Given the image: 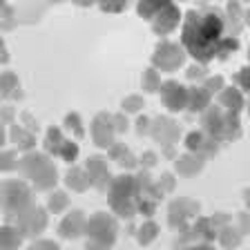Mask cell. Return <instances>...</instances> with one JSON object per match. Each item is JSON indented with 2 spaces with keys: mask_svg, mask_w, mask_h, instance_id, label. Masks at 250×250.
I'll return each instance as SVG.
<instances>
[{
  "mask_svg": "<svg viewBox=\"0 0 250 250\" xmlns=\"http://www.w3.org/2000/svg\"><path fill=\"white\" fill-rule=\"evenodd\" d=\"M11 141L14 143H18V147H22V150H31L34 147V143H36V139H34V134L31 132H25L22 127H11Z\"/></svg>",
  "mask_w": 250,
  "mask_h": 250,
  "instance_id": "603a6c76",
  "label": "cell"
},
{
  "mask_svg": "<svg viewBox=\"0 0 250 250\" xmlns=\"http://www.w3.org/2000/svg\"><path fill=\"white\" fill-rule=\"evenodd\" d=\"M65 127H67L69 132H74V134H76V139H81V136H83L81 116H78V114H67V116H65Z\"/></svg>",
  "mask_w": 250,
  "mask_h": 250,
  "instance_id": "f1b7e54d",
  "label": "cell"
},
{
  "mask_svg": "<svg viewBox=\"0 0 250 250\" xmlns=\"http://www.w3.org/2000/svg\"><path fill=\"white\" fill-rule=\"evenodd\" d=\"M201 167H203V156H199V154L197 156L188 154L177 161V172L183 174V177H192V174L201 172Z\"/></svg>",
  "mask_w": 250,
  "mask_h": 250,
  "instance_id": "d6986e66",
  "label": "cell"
},
{
  "mask_svg": "<svg viewBox=\"0 0 250 250\" xmlns=\"http://www.w3.org/2000/svg\"><path fill=\"white\" fill-rule=\"evenodd\" d=\"M234 83H237V87H239V89L250 92V65H248V67H241L239 72L234 74Z\"/></svg>",
  "mask_w": 250,
  "mask_h": 250,
  "instance_id": "83f0119b",
  "label": "cell"
},
{
  "mask_svg": "<svg viewBox=\"0 0 250 250\" xmlns=\"http://www.w3.org/2000/svg\"><path fill=\"white\" fill-rule=\"evenodd\" d=\"M156 234H159V226H156L154 221H146V224L139 228V232H136V239H139L141 246H147L156 239Z\"/></svg>",
  "mask_w": 250,
  "mask_h": 250,
  "instance_id": "cb8c5ba5",
  "label": "cell"
},
{
  "mask_svg": "<svg viewBox=\"0 0 250 250\" xmlns=\"http://www.w3.org/2000/svg\"><path fill=\"white\" fill-rule=\"evenodd\" d=\"M203 87L208 89L210 94H212V92H221V89H224V78H221V76H208L206 81H203Z\"/></svg>",
  "mask_w": 250,
  "mask_h": 250,
  "instance_id": "1f68e13d",
  "label": "cell"
},
{
  "mask_svg": "<svg viewBox=\"0 0 250 250\" xmlns=\"http://www.w3.org/2000/svg\"><path fill=\"white\" fill-rule=\"evenodd\" d=\"M183 61H186L183 49L167 41L159 42L154 49V56H152V62H154L159 69H163V72H174V69H179L183 65Z\"/></svg>",
  "mask_w": 250,
  "mask_h": 250,
  "instance_id": "52a82bcc",
  "label": "cell"
},
{
  "mask_svg": "<svg viewBox=\"0 0 250 250\" xmlns=\"http://www.w3.org/2000/svg\"><path fill=\"white\" fill-rule=\"evenodd\" d=\"M18 228L22 230L25 234H38L47 224V217H45V210L38 208V206H31L27 208L25 212L18 214Z\"/></svg>",
  "mask_w": 250,
  "mask_h": 250,
  "instance_id": "9c48e42d",
  "label": "cell"
},
{
  "mask_svg": "<svg viewBox=\"0 0 250 250\" xmlns=\"http://www.w3.org/2000/svg\"><path fill=\"white\" fill-rule=\"evenodd\" d=\"M139 109H143V99H141V96H127V99L123 101L125 114H132V112H139Z\"/></svg>",
  "mask_w": 250,
  "mask_h": 250,
  "instance_id": "f546056e",
  "label": "cell"
},
{
  "mask_svg": "<svg viewBox=\"0 0 250 250\" xmlns=\"http://www.w3.org/2000/svg\"><path fill=\"white\" fill-rule=\"evenodd\" d=\"M16 85H18V81H16L14 74H11V72H5V74H2V94H5V96H9V94H11V87L18 89Z\"/></svg>",
  "mask_w": 250,
  "mask_h": 250,
  "instance_id": "d6a6232c",
  "label": "cell"
},
{
  "mask_svg": "<svg viewBox=\"0 0 250 250\" xmlns=\"http://www.w3.org/2000/svg\"><path fill=\"white\" fill-rule=\"evenodd\" d=\"M22 230L14 228V226H5L2 228V250H16V246L21 244L22 239Z\"/></svg>",
  "mask_w": 250,
  "mask_h": 250,
  "instance_id": "44dd1931",
  "label": "cell"
},
{
  "mask_svg": "<svg viewBox=\"0 0 250 250\" xmlns=\"http://www.w3.org/2000/svg\"><path fill=\"white\" fill-rule=\"evenodd\" d=\"M179 18H181V14H179L177 5L167 2V5L161 9V14L152 21V29H154L159 36H167V34L179 25Z\"/></svg>",
  "mask_w": 250,
  "mask_h": 250,
  "instance_id": "30bf717a",
  "label": "cell"
},
{
  "mask_svg": "<svg viewBox=\"0 0 250 250\" xmlns=\"http://www.w3.org/2000/svg\"><path fill=\"white\" fill-rule=\"evenodd\" d=\"M228 16L217 7H203V9H190L183 21L181 41L186 52L199 62L206 65L212 58H219L221 45L230 36Z\"/></svg>",
  "mask_w": 250,
  "mask_h": 250,
  "instance_id": "6da1fadb",
  "label": "cell"
},
{
  "mask_svg": "<svg viewBox=\"0 0 250 250\" xmlns=\"http://www.w3.org/2000/svg\"><path fill=\"white\" fill-rule=\"evenodd\" d=\"M219 103L224 105V109H228V112H237L239 114V109L244 107V96H241V92L237 87H228V89H221Z\"/></svg>",
  "mask_w": 250,
  "mask_h": 250,
  "instance_id": "e0dca14e",
  "label": "cell"
},
{
  "mask_svg": "<svg viewBox=\"0 0 250 250\" xmlns=\"http://www.w3.org/2000/svg\"><path fill=\"white\" fill-rule=\"evenodd\" d=\"M85 228H87L85 214L81 212V210H74V212H69L67 217H65V221H62L61 228H58V232H61L65 239H72V237H81V234L85 232Z\"/></svg>",
  "mask_w": 250,
  "mask_h": 250,
  "instance_id": "5bb4252c",
  "label": "cell"
},
{
  "mask_svg": "<svg viewBox=\"0 0 250 250\" xmlns=\"http://www.w3.org/2000/svg\"><path fill=\"white\" fill-rule=\"evenodd\" d=\"M188 109L190 112H203V109L210 105V96L212 94L208 92L206 87H190L188 89Z\"/></svg>",
  "mask_w": 250,
  "mask_h": 250,
  "instance_id": "2e32d148",
  "label": "cell"
},
{
  "mask_svg": "<svg viewBox=\"0 0 250 250\" xmlns=\"http://www.w3.org/2000/svg\"><path fill=\"white\" fill-rule=\"evenodd\" d=\"M174 188V179H172V174H163L161 177V190H172Z\"/></svg>",
  "mask_w": 250,
  "mask_h": 250,
  "instance_id": "60d3db41",
  "label": "cell"
},
{
  "mask_svg": "<svg viewBox=\"0 0 250 250\" xmlns=\"http://www.w3.org/2000/svg\"><path fill=\"white\" fill-rule=\"evenodd\" d=\"M87 172H89V179H92L94 188L99 190H105L109 188V174H107V163H105L103 156H89L87 159Z\"/></svg>",
  "mask_w": 250,
  "mask_h": 250,
  "instance_id": "4fadbf2b",
  "label": "cell"
},
{
  "mask_svg": "<svg viewBox=\"0 0 250 250\" xmlns=\"http://www.w3.org/2000/svg\"><path fill=\"white\" fill-rule=\"evenodd\" d=\"M87 232L96 244L112 246L116 241V221L107 212H96L87 221Z\"/></svg>",
  "mask_w": 250,
  "mask_h": 250,
  "instance_id": "8992f818",
  "label": "cell"
},
{
  "mask_svg": "<svg viewBox=\"0 0 250 250\" xmlns=\"http://www.w3.org/2000/svg\"><path fill=\"white\" fill-rule=\"evenodd\" d=\"M112 123L116 125V132H125V130H127V123H125V116L123 114L114 116V119H112Z\"/></svg>",
  "mask_w": 250,
  "mask_h": 250,
  "instance_id": "74e56055",
  "label": "cell"
},
{
  "mask_svg": "<svg viewBox=\"0 0 250 250\" xmlns=\"http://www.w3.org/2000/svg\"><path fill=\"white\" fill-rule=\"evenodd\" d=\"M217 237H219V241H221V244H224L226 248H234V246H237V244L241 241V232H239L237 228H234V226H230V224H228V226H224V228L219 230Z\"/></svg>",
  "mask_w": 250,
  "mask_h": 250,
  "instance_id": "7402d4cb",
  "label": "cell"
},
{
  "mask_svg": "<svg viewBox=\"0 0 250 250\" xmlns=\"http://www.w3.org/2000/svg\"><path fill=\"white\" fill-rule=\"evenodd\" d=\"M167 2H139V16L146 21H154Z\"/></svg>",
  "mask_w": 250,
  "mask_h": 250,
  "instance_id": "d4e9b609",
  "label": "cell"
},
{
  "mask_svg": "<svg viewBox=\"0 0 250 250\" xmlns=\"http://www.w3.org/2000/svg\"><path fill=\"white\" fill-rule=\"evenodd\" d=\"M188 89L181 87L177 81H166L161 85V101L167 109L179 112V109H188Z\"/></svg>",
  "mask_w": 250,
  "mask_h": 250,
  "instance_id": "ba28073f",
  "label": "cell"
},
{
  "mask_svg": "<svg viewBox=\"0 0 250 250\" xmlns=\"http://www.w3.org/2000/svg\"><path fill=\"white\" fill-rule=\"evenodd\" d=\"M141 163H143V166H147V167H152L156 163V154H154V152H146V154L141 156Z\"/></svg>",
  "mask_w": 250,
  "mask_h": 250,
  "instance_id": "f35d334b",
  "label": "cell"
},
{
  "mask_svg": "<svg viewBox=\"0 0 250 250\" xmlns=\"http://www.w3.org/2000/svg\"><path fill=\"white\" fill-rule=\"evenodd\" d=\"M31 190L25 183L16 181V179H7L2 183V208H5L7 217L16 219L21 212H25L27 208H31Z\"/></svg>",
  "mask_w": 250,
  "mask_h": 250,
  "instance_id": "5b68a950",
  "label": "cell"
},
{
  "mask_svg": "<svg viewBox=\"0 0 250 250\" xmlns=\"http://www.w3.org/2000/svg\"><path fill=\"white\" fill-rule=\"evenodd\" d=\"M11 167H16V154L11 150H7L2 154V170H11Z\"/></svg>",
  "mask_w": 250,
  "mask_h": 250,
  "instance_id": "836d02e7",
  "label": "cell"
},
{
  "mask_svg": "<svg viewBox=\"0 0 250 250\" xmlns=\"http://www.w3.org/2000/svg\"><path fill=\"white\" fill-rule=\"evenodd\" d=\"M141 85H143V89H146V92H156V89L161 87V78H159L156 69H147V72H143Z\"/></svg>",
  "mask_w": 250,
  "mask_h": 250,
  "instance_id": "484cf974",
  "label": "cell"
},
{
  "mask_svg": "<svg viewBox=\"0 0 250 250\" xmlns=\"http://www.w3.org/2000/svg\"><path fill=\"white\" fill-rule=\"evenodd\" d=\"M237 221L241 224V234L244 232H248V228H250V221H248V214H244V212H239L237 214Z\"/></svg>",
  "mask_w": 250,
  "mask_h": 250,
  "instance_id": "ab89813d",
  "label": "cell"
},
{
  "mask_svg": "<svg viewBox=\"0 0 250 250\" xmlns=\"http://www.w3.org/2000/svg\"><path fill=\"white\" fill-rule=\"evenodd\" d=\"M246 22L250 25V9H248V14H246Z\"/></svg>",
  "mask_w": 250,
  "mask_h": 250,
  "instance_id": "f6af8a7d",
  "label": "cell"
},
{
  "mask_svg": "<svg viewBox=\"0 0 250 250\" xmlns=\"http://www.w3.org/2000/svg\"><path fill=\"white\" fill-rule=\"evenodd\" d=\"M188 250H214V248L208 244H203V246H192V248H188Z\"/></svg>",
  "mask_w": 250,
  "mask_h": 250,
  "instance_id": "7bdbcfd3",
  "label": "cell"
},
{
  "mask_svg": "<svg viewBox=\"0 0 250 250\" xmlns=\"http://www.w3.org/2000/svg\"><path fill=\"white\" fill-rule=\"evenodd\" d=\"M21 172L22 177H27L29 181H34V186L38 190H49V188L56 183V167L52 166V161L47 159L45 154H36L31 152L25 159H21Z\"/></svg>",
  "mask_w": 250,
  "mask_h": 250,
  "instance_id": "277c9868",
  "label": "cell"
},
{
  "mask_svg": "<svg viewBox=\"0 0 250 250\" xmlns=\"http://www.w3.org/2000/svg\"><path fill=\"white\" fill-rule=\"evenodd\" d=\"M67 203L69 201H67V194H65V192H52V194H49L47 206H49V210H52V212H61Z\"/></svg>",
  "mask_w": 250,
  "mask_h": 250,
  "instance_id": "4316f807",
  "label": "cell"
},
{
  "mask_svg": "<svg viewBox=\"0 0 250 250\" xmlns=\"http://www.w3.org/2000/svg\"><path fill=\"white\" fill-rule=\"evenodd\" d=\"M136 125H139V134H146V132H150L152 127V121L146 119V116H139V121H136Z\"/></svg>",
  "mask_w": 250,
  "mask_h": 250,
  "instance_id": "d590c367",
  "label": "cell"
},
{
  "mask_svg": "<svg viewBox=\"0 0 250 250\" xmlns=\"http://www.w3.org/2000/svg\"><path fill=\"white\" fill-rule=\"evenodd\" d=\"M150 134L154 136L156 141H161L163 146H172V143L179 139V127H177V123L170 119H156V121H152Z\"/></svg>",
  "mask_w": 250,
  "mask_h": 250,
  "instance_id": "7c38bea8",
  "label": "cell"
},
{
  "mask_svg": "<svg viewBox=\"0 0 250 250\" xmlns=\"http://www.w3.org/2000/svg\"><path fill=\"white\" fill-rule=\"evenodd\" d=\"M246 203H248V208H250V190H246Z\"/></svg>",
  "mask_w": 250,
  "mask_h": 250,
  "instance_id": "ee69618b",
  "label": "cell"
},
{
  "mask_svg": "<svg viewBox=\"0 0 250 250\" xmlns=\"http://www.w3.org/2000/svg\"><path fill=\"white\" fill-rule=\"evenodd\" d=\"M65 183H67L72 190H76V192H83V190H87V188L92 186V179H89V174L83 167H72V170L67 172V177H65Z\"/></svg>",
  "mask_w": 250,
  "mask_h": 250,
  "instance_id": "ac0fdd59",
  "label": "cell"
},
{
  "mask_svg": "<svg viewBox=\"0 0 250 250\" xmlns=\"http://www.w3.org/2000/svg\"><path fill=\"white\" fill-rule=\"evenodd\" d=\"M203 123V132L219 141H234L241 136V123H239V114L237 112H228L224 107H210L206 114L201 116Z\"/></svg>",
  "mask_w": 250,
  "mask_h": 250,
  "instance_id": "7a4b0ae2",
  "label": "cell"
},
{
  "mask_svg": "<svg viewBox=\"0 0 250 250\" xmlns=\"http://www.w3.org/2000/svg\"><path fill=\"white\" fill-rule=\"evenodd\" d=\"M65 143H67V141L62 139V132L58 130V127H49V130H47V136H45V147H47V152H52V154L61 156V152H62V147H65Z\"/></svg>",
  "mask_w": 250,
  "mask_h": 250,
  "instance_id": "ffe728a7",
  "label": "cell"
},
{
  "mask_svg": "<svg viewBox=\"0 0 250 250\" xmlns=\"http://www.w3.org/2000/svg\"><path fill=\"white\" fill-rule=\"evenodd\" d=\"M29 250H58V246L52 244V241H45V239H42V241H38V244L31 246Z\"/></svg>",
  "mask_w": 250,
  "mask_h": 250,
  "instance_id": "8d00e7d4",
  "label": "cell"
},
{
  "mask_svg": "<svg viewBox=\"0 0 250 250\" xmlns=\"http://www.w3.org/2000/svg\"><path fill=\"white\" fill-rule=\"evenodd\" d=\"M112 116L109 114H99L96 119H94V127H92V136L94 141H96V146L101 147H112L114 143H112V139H114V130H112Z\"/></svg>",
  "mask_w": 250,
  "mask_h": 250,
  "instance_id": "8fae6325",
  "label": "cell"
},
{
  "mask_svg": "<svg viewBox=\"0 0 250 250\" xmlns=\"http://www.w3.org/2000/svg\"><path fill=\"white\" fill-rule=\"evenodd\" d=\"M2 109H5V114H2V121H5V123H9L11 116H14V107H2Z\"/></svg>",
  "mask_w": 250,
  "mask_h": 250,
  "instance_id": "b9f144b4",
  "label": "cell"
},
{
  "mask_svg": "<svg viewBox=\"0 0 250 250\" xmlns=\"http://www.w3.org/2000/svg\"><path fill=\"white\" fill-rule=\"evenodd\" d=\"M186 76L190 81H206L208 78V69H206V65H192V67H188Z\"/></svg>",
  "mask_w": 250,
  "mask_h": 250,
  "instance_id": "4dcf8cb0",
  "label": "cell"
},
{
  "mask_svg": "<svg viewBox=\"0 0 250 250\" xmlns=\"http://www.w3.org/2000/svg\"><path fill=\"white\" fill-rule=\"evenodd\" d=\"M139 181L136 177L121 174L109 183V203L121 217L132 219V214L139 210Z\"/></svg>",
  "mask_w": 250,
  "mask_h": 250,
  "instance_id": "3957f363",
  "label": "cell"
},
{
  "mask_svg": "<svg viewBox=\"0 0 250 250\" xmlns=\"http://www.w3.org/2000/svg\"><path fill=\"white\" fill-rule=\"evenodd\" d=\"M248 58H250V49H248Z\"/></svg>",
  "mask_w": 250,
  "mask_h": 250,
  "instance_id": "bcb514c9",
  "label": "cell"
},
{
  "mask_svg": "<svg viewBox=\"0 0 250 250\" xmlns=\"http://www.w3.org/2000/svg\"><path fill=\"white\" fill-rule=\"evenodd\" d=\"M125 7H127V2H116V5H112V2H101V9L103 11H123Z\"/></svg>",
  "mask_w": 250,
  "mask_h": 250,
  "instance_id": "e575fe53",
  "label": "cell"
},
{
  "mask_svg": "<svg viewBox=\"0 0 250 250\" xmlns=\"http://www.w3.org/2000/svg\"><path fill=\"white\" fill-rule=\"evenodd\" d=\"M194 212H199V206L192 201H188V199H181V201H172L170 206V226H177L179 224V217L181 221L186 224L188 217H192Z\"/></svg>",
  "mask_w": 250,
  "mask_h": 250,
  "instance_id": "9a60e30c",
  "label": "cell"
}]
</instances>
